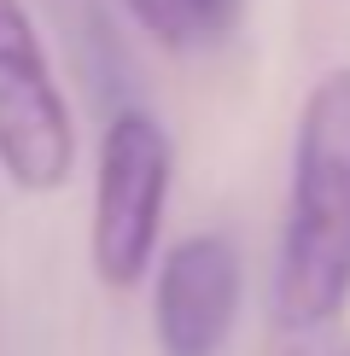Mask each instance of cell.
<instances>
[{"mask_svg":"<svg viewBox=\"0 0 350 356\" xmlns=\"http://www.w3.org/2000/svg\"><path fill=\"white\" fill-rule=\"evenodd\" d=\"M350 304V65L310 88L292 135L286 222L274 251V327L303 333Z\"/></svg>","mask_w":350,"mask_h":356,"instance_id":"6da1fadb","label":"cell"},{"mask_svg":"<svg viewBox=\"0 0 350 356\" xmlns=\"http://www.w3.org/2000/svg\"><path fill=\"white\" fill-rule=\"evenodd\" d=\"M169 135L146 111H117L99 135L94 158V216H88V257L106 292H135L152 275L158 234L169 204Z\"/></svg>","mask_w":350,"mask_h":356,"instance_id":"7a4b0ae2","label":"cell"},{"mask_svg":"<svg viewBox=\"0 0 350 356\" xmlns=\"http://www.w3.org/2000/svg\"><path fill=\"white\" fill-rule=\"evenodd\" d=\"M76 164V123L24 0H0V175L18 193H58Z\"/></svg>","mask_w":350,"mask_h":356,"instance_id":"3957f363","label":"cell"},{"mask_svg":"<svg viewBox=\"0 0 350 356\" xmlns=\"http://www.w3.org/2000/svg\"><path fill=\"white\" fill-rule=\"evenodd\" d=\"M240 251L222 234H193L158 263L152 333L164 356H222L240 321Z\"/></svg>","mask_w":350,"mask_h":356,"instance_id":"277c9868","label":"cell"},{"mask_svg":"<svg viewBox=\"0 0 350 356\" xmlns=\"http://www.w3.org/2000/svg\"><path fill=\"white\" fill-rule=\"evenodd\" d=\"M135 12L146 35H158L164 47H199V41H222L240 29L245 0H123Z\"/></svg>","mask_w":350,"mask_h":356,"instance_id":"5b68a950","label":"cell"},{"mask_svg":"<svg viewBox=\"0 0 350 356\" xmlns=\"http://www.w3.org/2000/svg\"><path fill=\"white\" fill-rule=\"evenodd\" d=\"M281 356H350V333H339L333 321H327V327H303V333L286 339Z\"/></svg>","mask_w":350,"mask_h":356,"instance_id":"8992f818","label":"cell"}]
</instances>
